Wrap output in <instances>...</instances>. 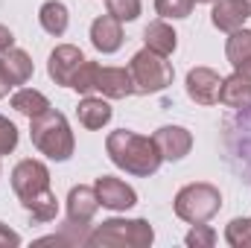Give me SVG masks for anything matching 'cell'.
<instances>
[{
    "label": "cell",
    "mask_w": 251,
    "mask_h": 248,
    "mask_svg": "<svg viewBox=\"0 0 251 248\" xmlns=\"http://www.w3.org/2000/svg\"><path fill=\"white\" fill-rule=\"evenodd\" d=\"M12 187L35 225H47L56 219L59 204H56V196L50 190V170L41 161H32V158L21 161L12 170Z\"/></svg>",
    "instance_id": "cell-1"
},
{
    "label": "cell",
    "mask_w": 251,
    "mask_h": 248,
    "mask_svg": "<svg viewBox=\"0 0 251 248\" xmlns=\"http://www.w3.org/2000/svg\"><path fill=\"white\" fill-rule=\"evenodd\" d=\"M105 152L114 161V167H120V170L131 173V175H140V178L155 175L158 167H161V161H164L152 137L134 134L128 128H117V131L108 134Z\"/></svg>",
    "instance_id": "cell-2"
},
{
    "label": "cell",
    "mask_w": 251,
    "mask_h": 248,
    "mask_svg": "<svg viewBox=\"0 0 251 248\" xmlns=\"http://www.w3.org/2000/svg\"><path fill=\"white\" fill-rule=\"evenodd\" d=\"M29 137H32V146L50 161H67L73 155V131L62 111L47 108L44 114L29 117Z\"/></svg>",
    "instance_id": "cell-3"
},
{
    "label": "cell",
    "mask_w": 251,
    "mask_h": 248,
    "mask_svg": "<svg viewBox=\"0 0 251 248\" xmlns=\"http://www.w3.org/2000/svg\"><path fill=\"white\" fill-rule=\"evenodd\" d=\"M155 240V231L146 219H108L100 228H94L85 240V246H97V248H149Z\"/></svg>",
    "instance_id": "cell-4"
},
{
    "label": "cell",
    "mask_w": 251,
    "mask_h": 248,
    "mask_svg": "<svg viewBox=\"0 0 251 248\" xmlns=\"http://www.w3.org/2000/svg\"><path fill=\"white\" fill-rule=\"evenodd\" d=\"M222 137H225V152L228 164L251 184V105L237 108V114L225 117L222 123Z\"/></svg>",
    "instance_id": "cell-5"
},
{
    "label": "cell",
    "mask_w": 251,
    "mask_h": 248,
    "mask_svg": "<svg viewBox=\"0 0 251 248\" xmlns=\"http://www.w3.org/2000/svg\"><path fill=\"white\" fill-rule=\"evenodd\" d=\"M173 207H176V216H178V219H184L190 225H201V222H210V219L219 213V207H222V193L213 184H204V181L187 184V187L178 190Z\"/></svg>",
    "instance_id": "cell-6"
},
{
    "label": "cell",
    "mask_w": 251,
    "mask_h": 248,
    "mask_svg": "<svg viewBox=\"0 0 251 248\" xmlns=\"http://www.w3.org/2000/svg\"><path fill=\"white\" fill-rule=\"evenodd\" d=\"M128 73H131V82H134V94H158V91L170 88L173 76H176L167 56H161L149 47H143L140 53L131 56Z\"/></svg>",
    "instance_id": "cell-7"
},
{
    "label": "cell",
    "mask_w": 251,
    "mask_h": 248,
    "mask_svg": "<svg viewBox=\"0 0 251 248\" xmlns=\"http://www.w3.org/2000/svg\"><path fill=\"white\" fill-rule=\"evenodd\" d=\"M222 91V76L210 67H193L187 73V97L199 105H216Z\"/></svg>",
    "instance_id": "cell-8"
},
{
    "label": "cell",
    "mask_w": 251,
    "mask_h": 248,
    "mask_svg": "<svg viewBox=\"0 0 251 248\" xmlns=\"http://www.w3.org/2000/svg\"><path fill=\"white\" fill-rule=\"evenodd\" d=\"M94 190H97L100 204L108 207V210H128V207L137 204V193L126 184V181L114 178V175H102V178H97Z\"/></svg>",
    "instance_id": "cell-9"
},
{
    "label": "cell",
    "mask_w": 251,
    "mask_h": 248,
    "mask_svg": "<svg viewBox=\"0 0 251 248\" xmlns=\"http://www.w3.org/2000/svg\"><path fill=\"white\" fill-rule=\"evenodd\" d=\"M94 91H100L108 99H126L134 94V82L128 67H97V79H94Z\"/></svg>",
    "instance_id": "cell-10"
},
{
    "label": "cell",
    "mask_w": 251,
    "mask_h": 248,
    "mask_svg": "<svg viewBox=\"0 0 251 248\" xmlns=\"http://www.w3.org/2000/svg\"><path fill=\"white\" fill-rule=\"evenodd\" d=\"M152 140H155V146H158L164 161H181L193 149V134L187 128H181V125H161L152 134Z\"/></svg>",
    "instance_id": "cell-11"
},
{
    "label": "cell",
    "mask_w": 251,
    "mask_h": 248,
    "mask_svg": "<svg viewBox=\"0 0 251 248\" xmlns=\"http://www.w3.org/2000/svg\"><path fill=\"white\" fill-rule=\"evenodd\" d=\"M82 62H85V56H82L79 47H73V44H62V47H56V50L50 53L47 73H50V79H53L56 85L70 88V79H73V73L82 67Z\"/></svg>",
    "instance_id": "cell-12"
},
{
    "label": "cell",
    "mask_w": 251,
    "mask_h": 248,
    "mask_svg": "<svg viewBox=\"0 0 251 248\" xmlns=\"http://www.w3.org/2000/svg\"><path fill=\"white\" fill-rule=\"evenodd\" d=\"M97 210H100V198H97V190L94 187H73L70 190V196H67V222H73V225H91V219L97 216Z\"/></svg>",
    "instance_id": "cell-13"
},
{
    "label": "cell",
    "mask_w": 251,
    "mask_h": 248,
    "mask_svg": "<svg viewBox=\"0 0 251 248\" xmlns=\"http://www.w3.org/2000/svg\"><path fill=\"white\" fill-rule=\"evenodd\" d=\"M91 44L100 53H117L123 44V26L114 15H102L91 24Z\"/></svg>",
    "instance_id": "cell-14"
},
{
    "label": "cell",
    "mask_w": 251,
    "mask_h": 248,
    "mask_svg": "<svg viewBox=\"0 0 251 248\" xmlns=\"http://www.w3.org/2000/svg\"><path fill=\"white\" fill-rule=\"evenodd\" d=\"M249 15H251V9L243 3V0H216L210 21H213L216 29H222V32H234V29H240V26L246 24Z\"/></svg>",
    "instance_id": "cell-15"
},
{
    "label": "cell",
    "mask_w": 251,
    "mask_h": 248,
    "mask_svg": "<svg viewBox=\"0 0 251 248\" xmlns=\"http://www.w3.org/2000/svg\"><path fill=\"white\" fill-rule=\"evenodd\" d=\"M219 102L228 105V108H249L251 105V79L234 70V76L222 79Z\"/></svg>",
    "instance_id": "cell-16"
},
{
    "label": "cell",
    "mask_w": 251,
    "mask_h": 248,
    "mask_svg": "<svg viewBox=\"0 0 251 248\" xmlns=\"http://www.w3.org/2000/svg\"><path fill=\"white\" fill-rule=\"evenodd\" d=\"M0 70H3V76L9 79L12 88H15V85H26V82L32 79V59H29L24 50L12 47V50L3 53V59H0Z\"/></svg>",
    "instance_id": "cell-17"
},
{
    "label": "cell",
    "mask_w": 251,
    "mask_h": 248,
    "mask_svg": "<svg viewBox=\"0 0 251 248\" xmlns=\"http://www.w3.org/2000/svg\"><path fill=\"white\" fill-rule=\"evenodd\" d=\"M143 41H146L149 50H155L161 56H173V50L178 44V35L173 32V26L167 21H152L146 26V32H143Z\"/></svg>",
    "instance_id": "cell-18"
},
{
    "label": "cell",
    "mask_w": 251,
    "mask_h": 248,
    "mask_svg": "<svg viewBox=\"0 0 251 248\" xmlns=\"http://www.w3.org/2000/svg\"><path fill=\"white\" fill-rule=\"evenodd\" d=\"M76 117L85 128H102L111 120V105L102 97H85L76 108Z\"/></svg>",
    "instance_id": "cell-19"
},
{
    "label": "cell",
    "mask_w": 251,
    "mask_h": 248,
    "mask_svg": "<svg viewBox=\"0 0 251 248\" xmlns=\"http://www.w3.org/2000/svg\"><path fill=\"white\" fill-rule=\"evenodd\" d=\"M38 21H41L44 32H50V35L59 38V35L67 32V24H70L67 6H64L62 0H47V3L41 6V12H38Z\"/></svg>",
    "instance_id": "cell-20"
},
{
    "label": "cell",
    "mask_w": 251,
    "mask_h": 248,
    "mask_svg": "<svg viewBox=\"0 0 251 248\" xmlns=\"http://www.w3.org/2000/svg\"><path fill=\"white\" fill-rule=\"evenodd\" d=\"M12 108L18 114H26V117H35V114H44L50 108V99L41 94V91H32V88H21L18 94H12Z\"/></svg>",
    "instance_id": "cell-21"
},
{
    "label": "cell",
    "mask_w": 251,
    "mask_h": 248,
    "mask_svg": "<svg viewBox=\"0 0 251 248\" xmlns=\"http://www.w3.org/2000/svg\"><path fill=\"white\" fill-rule=\"evenodd\" d=\"M225 56H228V62L234 64V70L240 67L243 62H249L251 59V32L249 29H234L231 32V38H228V47H225Z\"/></svg>",
    "instance_id": "cell-22"
},
{
    "label": "cell",
    "mask_w": 251,
    "mask_h": 248,
    "mask_svg": "<svg viewBox=\"0 0 251 248\" xmlns=\"http://www.w3.org/2000/svg\"><path fill=\"white\" fill-rule=\"evenodd\" d=\"M225 240L234 248H251V219H234L225 228Z\"/></svg>",
    "instance_id": "cell-23"
},
{
    "label": "cell",
    "mask_w": 251,
    "mask_h": 248,
    "mask_svg": "<svg viewBox=\"0 0 251 248\" xmlns=\"http://www.w3.org/2000/svg\"><path fill=\"white\" fill-rule=\"evenodd\" d=\"M97 62H82V67L73 73V79H70V88L76 91V94H91L94 91V79H97Z\"/></svg>",
    "instance_id": "cell-24"
},
{
    "label": "cell",
    "mask_w": 251,
    "mask_h": 248,
    "mask_svg": "<svg viewBox=\"0 0 251 248\" xmlns=\"http://www.w3.org/2000/svg\"><path fill=\"white\" fill-rule=\"evenodd\" d=\"M196 0H155V12L161 18H187Z\"/></svg>",
    "instance_id": "cell-25"
},
{
    "label": "cell",
    "mask_w": 251,
    "mask_h": 248,
    "mask_svg": "<svg viewBox=\"0 0 251 248\" xmlns=\"http://www.w3.org/2000/svg\"><path fill=\"white\" fill-rule=\"evenodd\" d=\"M108 3V15H114L117 21H134L140 15V0H105Z\"/></svg>",
    "instance_id": "cell-26"
},
{
    "label": "cell",
    "mask_w": 251,
    "mask_h": 248,
    "mask_svg": "<svg viewBox=\"0 0 251 248\" xmlns=\"http://www.w3.org/2000/svg\"><path fill=\"white\" fill-rule=\"evenodd\" d=\"M184 243H187L190 248H210L216 243V231L207 228L204 222H201V225H193V231L184 237Z\"/></svg>",
    "instance_id": "cell-27"
},
{
    "label": "cell",
    "mask_w": 251,
    "mask_h": 248,
    "mask_svg": "<svg viewBox=\"0 0 251 248\" xmlns=\"http://www.w3.org/2000/svg\"><path fill=\"white\" fill-rule=\"evenodd\" d=\"M15 146H18V128H15L12 120H6L0 114V155L15 152Z\"/></svg>",
    "instance_id": "cell-28"
},
{
    "label": "cell",
    "mask_w": 251,
    "mask_h": 248,
    "mask_svg": "<svg viewBox=\"0 0 251 248\" xmlns=\"http://www.w3.org/2000/svg\"><path fill=\"white\" fill-rule=\"evenodd\" d=\"M15 246H21V237H18L9 225L0 222V248H15Z\"/></svg>",
    "instance_id": "cell-29"
},
{
    "label": "cell",
    "mask_w": 251,
    "mask_h": 248,
    "mask_svg": "<svg viewBox=\"0 0 251 248\" xmlns=\"http://www.w3.org/2000/svg\"><path fill=\"white\" fill-rule=\"evenodd\" d=\"M15 47V35H12V29L9 26H3L0 24V56L6 53V50H12Z\"/></svg>",
    "instance_id": "cell-30"
},
{
    "label": "cell",
    "mask_w": 251,
    "mask_h": 248,
    "mask_svg": "<svg viewBox=\"0 0 251 248\" xmlns=\"http://www.w3.org/2000/svg\"><path fill=\"white\" fill-rule=\"evenodd\" d=\"M9 88H12V85H9V79L3 76V70H0V99H3L6 94H9Z\"/></svg>",
    "instance_id": "cell-31"
},
{
    "label": "cell",
    "mask_w": 251,
    "mask_h": 248,
    "mask_svg": "<svg viewBox=\"0 0 251 248\" xmlns=\"http://www.w3.org/2000/svg\"><path fill=\"white\" fill-rule=\"evenodd\" d=\"M196 3H216V0H196Z\"/></svg>",
    "instance_id": "cell-32"
},
{
    "label": "cell",
    "mask_w": 251,
    "mask_h": 248,
    "mask_svg": "<svg viewBox=\"0 0 251 248\" xmlns=\"http://www.w3.org/2000/svg\"><path fill=\"white\" fill-rule=\"evenodd\" d=\"M243 3H246V6H249V9H251V0H243Z\"/></svg>",
    "instance_id": "cell-33"
}]
</instances>
